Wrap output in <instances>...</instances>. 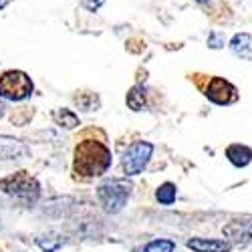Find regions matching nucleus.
Wrapping results in <instances>:
<instances>
[{"instance_id": "f257e3e1", "label": "nucleus", "mask_w": 252, "mask_h": 252, "mask_svg": "<svg viewBox=\"0 0 252 252\" xmlns=\"http://www.w3.org/2000/svg\"><path fill=\"white\" fill-rule=\"evenodd\" d=\"M111 167V152L101 141H81L75 148L73 170L83 178H97L103 176Z\"/></svg>"}, {"instance_id": "a211bd4d", "label": "nucleus", "mask_w": 252, "mask_h": 252, "mask_svg": "<svg viewBox=\"0 0 252 252\" xmlns=\"http://www.w3.org/2000/svg\"><path fill=\"white\" fill-rule=\"evenodd\" d=\"M4 109H6V105H4L2 101H0V117H2V115H4Z\"/></svg>"}, {"instance_id": "9d476101", "label": "nucleus", "mask_w": 252, "mask_h": 252, "mask_svg": "<svg viewBox=\"0 0 252 252\" xmlns=\"http://www.w3.org/2000/svg\"><path fill=\"white\" fill-rule=\"evenodd\" d=\"M125 103H127V107L131 111H141L145 109V103H148V99H145V87L143 85H135L129 89L127 97H125Z\"/></svg>"}, {"instance_id": "2eb2a0df", "label": "nucleus", "mask_w": 252, "mask_h": 252, "mask_svg": "<svg viewBox=\"0 0 252 252\" xmlns=\"http://www.w3.org/2000/svg\"><path fill=\"white\" fill-rule=\"evenodd\" d=\"M174 250H176V242L174 240H165V238L154 240V242H150L148 246L143 248V252H174Z\"/></svg>"}, {"instance_id": "9b49d317", "label": "nucleus", "mask_w": 252, "mask_h": 252, "mask_svg": "<svg viewBox=\"0 0 252 252\" xmlns=\"http://www.w3.org/2000/svg\"><path fill=\"white\" fill-rule=\"evenodd\" d=\"M53 119L65 129H73V127L79 125V117L71 109H55L53 111Z\"/></svg>"}, {"instance_id": "39448f33", "label": "nucleus", "mask_w": 252, "mask_h": 252, "mask_svg": "<svg viewBox=\"0 0 252 252\" xmlns=\"http://www.w3.org/2000/svg\"><path fill=\"white\" fill-rule=\"evenodd\" d=\"M154 154V145L148 141H135L131 143L123 156V172L127 176H137L145 170L150 158Z\"/></svg>"}, {"instance_id": "7ed1b4c3", "label": "nucleus", "mask_w": 252, "mask_h": 252, "mask_svg": "<svg viewBox=\"0 0 252 252\" xmlns=\"http://www.w3.org/2000/svg\"><path fill=\"white\" fill-rule=\"evenodd\" d=\"M0 190L12 198H16V200L31 202V204L36 202L40 196L38 182L27 172H16V174L6 176L2 182H0Z\"/></svg>"}, {"instance_id": "f3484780", "label": "nucleus", "mask_w": 252, "mask_h": 252, "mask_svg": "<svg viewBox=\"0 0 252 252\" xmlns=\"http://www.w3.org/2000/svg\"><path fill=\"white\" fill-rule=\"evenodd\" d=\"M103 2H105V0H83V6H85L87 10H91V12H95V10L101 8Z\"/></svg>"}, {"instance_id": "dca6fc26", "label": "nucleus", "mask_w": 252, "mask_h": 252, "mask_svg": "<svg viewBox=\"0 0 252 252\" xmlns=\"http://www.w3.org/2000/svg\"><path fill=\"white\" fill-rule=\"evenodd\" d=\"M224 43H226L224 34H220V32H210V36H208V47H210V49H222Z\"/></svg>"}, {"instance_id": "6ab92c4d", "label": "nucleus", "mask_w": 252, "mask_h": 252, "mask_svg": "<svg viewBox=\"0 0 252 252\" xmlns=\"http://www.w3.org/2000/svg\"><path fill=\"white\" fill-rule=\"evenodd\" d=\"M8 2H10V0H0V10H2V8H4Z\"/></svg>"}, {"instance_id": "423d86ee", "label": "nucleus", "mask_w": 252, "mask_h": 252, "mask_svg": "<svg viewBox=\"0 0 252 252\" xmlns=\"http://www.w3.org/2000/svg\"><path fill=\"white\" fill-rule=\"evenodd\" d=\"M206 97L210 101H214L216 105H230L238 99V91L232 83H228L222 77H214L210 81V85L206 89Z\"/></svg>"}, {"instance_id": "0eeeda50", "label": "nucleus", "mask_w": 252, "mask_h": 252, "mask_svg": "<svg viewBox=\"0 0 252 252\" xmlns=\"http://www.w3.org/2000/svg\"><path fill=\"white\" fill-rule=\"evenodd\" d=\"M188 248L194 252H228L232 242L228 240H208V238H192L188 240Z\"/></svg>"}, {"instance_id": "f03ea898", "label": "nucleus", "mask_w": 252, "mask_h": 252, "mask_svg": "<svg viewBox=\"0 0 252 252\" xmlns=\"http://www.w3.org/2000/svg\"><path fill=\"white\" fill-rule=\"evenodd\" d=\"M131 184L125 180H107L97 188V200L107 214H117L127 204Z\"/></svg>"}, {"instance_id": "20e7f679", "label": "nucleus", "mask_w": 252, "mask_h": 252, "mask_svg": "<svg viewBox=\"0 0 252 252\" xmlns=\"http://www.w3.org/2000/svg\"><path fill=\"white\" fill-rule=\"evenodd\" d=\"M32 93V81L23 71H8L0 77V97L8 101H23Z\"/></svg>"}, {"instance_id": "1a4fd4ad", "label": "nucleus", "mask_w": 252, "mask_h": 252, "mask_svg": "<svg viewBox=\"0 0 252 252\" xmlns=\"http://www.w3.org/2000/svg\"><path fill=\"white\" fill-rule=\"evenodd\" d=\"M18 154L27 156V148L23 143L10 137H0V159H20Z\"/></svg>"}, {"instance_id": "6e6552de", "label": "nucleus", "mask_w": 252, "mask_h": 252, "mask_svg": "<svg viewBox=\"0 0 252 252\" xmlns=\"http://www.w3.org/2000/svg\"><path fill=\"white\" fill-rule=\"evenodd\" d=\"M226 158L230 159V163L236 165V167H244L252 161V150L246 148V145H240V143H234L230 145L226 150Z\"/></svg>"}, {"instance_id": "f8f14e48", "label": "nucleus", "mask_w": 252, "mask_h": 252, "mask_svg": "<svg viewBox=\"0 0 252 252\" xmlns=\"http://www.w3.org/2000/svg\"><path fill=\"white\" fill-rule=\"evenodd\" d=\"M176 196H178V188H176L174 184H170V182L161 184V186L158 188V192H156L158 202H159V204H163V206L174 204V202H176Z\"/></svg>"}, {"instance_id": "ddd939ff", "label": "nucleus", "mask_w": 252, "mask_h": 252, "mask_svg": "<svg viewBox=\"0 0 252 252\" xmlns=\"http://www.w3.org/2000/svg\"><path fill=\"white\" fill-rule=\"evenodd\" d=\"M250 43H252L250 34L240 32V34H234V38L230 40V49H232L236 55H246L250 51Z\"/></svg>"}, {"instance_id": "aec40b11", "label": "nucleus", "mask_w": 252, "mask_h": 252, "mask_svg": "<svg viewBox=\"0 0 252 252\" xmlns=\"http://www.w3.org/2000/svg\"><path fill=\"white\" fill-rule=\"evenodd\" d=\"M198 2H210V0H198Z\"/></svg>"}, {"instance_id": "4468645a", "label": "nucleus", "mask_w": 252, "mask_h": 252, "mask_svg": "<svg viewBox=\"0 0 252 252\" xmlns=\"http://www.w3.org/2000/svg\"><path fill=\"white\" fill-rule=\"evenodd\" d=\"M36 244L40 246V250H45V252H55L57 248L63 246V238H59L57 234H47V236H40L36 238Z\"/></svg>"}]
</instances>
